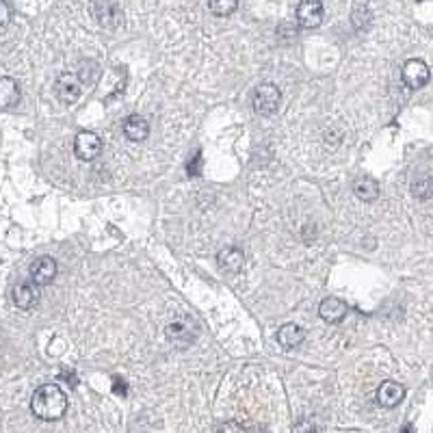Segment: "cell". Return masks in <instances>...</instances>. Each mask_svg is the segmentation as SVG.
Instances as JSON below:
<instances>
[{
	"mask_svg": "<svg viewBox=\"0 0 433 433\" xmlns=\"http://www.w3.org/2000/svg\"><path fill=\"white\" fill-rule=\"evenodd\" d=\"M303 340H305V332L299 325H295V323H288V325L277 329V342L282 345L284 349H295Z\"/></svg>",
	"mask_w": 433,
	"mask_h": 433,
	"instance_id": "9a60e30c",
	"label": "cell"
},
{
	"mask_svg": "<svg viewBox=\"0 0 433 433\" xmlns=\"http://www.w3.org/2000/svg\"><path fill=\"white\" fill-rule=\"evenodd\" d=\"M401 76H403V83L410 89H420L429 83V67L420 59H410L403 65Z\"/></svg>",
	"mask_w": 433,
	"mask_h": 433,
	"instance_id": "8992f818",
	"label": "cell"
},
{
	"mask_svg": "<svg viewBox=\"0 0 433 433\" xmlns=\"http://www.w3.org/2000/svg\"><path fill=\"white\" fill-rule=\"evenodd\" d=\"M347 310H349L347 303L342 299H338V297H327L319 305V314L327 323H340L347 317Z\"/></svg>",
	"mask_w": 433,
	"mask_h": 433,
	"instance_id": "8fae6325",
	"label": "cell"
},
{
	"mask_svg": "<svg viewBox=\"0 0 433 433\" xmlns=\"http://www.w3.org/2000/svg\"><path fill=\"white\" fill-rule=\"evenodd\" d=\"M98 74H100V69H98V63H95V61H83L81 67H79V74H76V76H79L81 85H83V83L91 85V83H95Z\"/></svg>",
	"mask_w": 433,
	"mask_h": 433,
	"instance_id": "d6986e66",
	"label": "cell"
},
{
	"mask_svg": "<svg viewBox=\"0 0 433 433\" xmlns=\"http://www.w3.org/2000/svg\"><path fill=\"white\" fill-rule=\"evenodd\" d=\"M102 149V141L95 133L83 131L74 139V154L81 161H93Z\"/></svg>",
	"mask_w": 433,
	"mask_h": 433,
	"instance_id": "5b68a950",
	"label": "cell"
},
{
	"mask_svg": "<svg viewBox=\"0 0 433 433\" xmlns=\"http://www.w3.org/2000/svg\"><path fill=\"white\" fill-rule=\"evenodd\" d=\"M124 135H126V139H131L135 143L145 141L147 135H149V124L139 115H131L128 119L124 121Z\"/></svg>",
	"mask_w": 433,
	"mask_h": 433,
	"instance_id": "4fadbf2b",
	"label": "cell"
},
{
	"mask_svg": "<svg viewBox=\"0 0 433 433\" xmlns=\"http://www.w3.org/2000/svg\"><path fill=\"white\" fill-rule=\"evenodd\" d=\"M95 18H98V22L102 24V27L115 29L117 24L121 22V11L115 3H111V0H98L95 3Z\"/></svg>",
	"mask_w": 433,
	"mask_h": 433,
	"instance_id": "7c38bea8",
	"label": "cell"
},
{
	"mask_svg": "<svg viewBox=\"0 0 433 433\" xmlns=\"http://www.w3.org/2000/svg\"><path fill=\"white\" fill-rule=\"evenodd\" d=\"M31 410L39 420H59L67 412V397L57 384H46L35 390Z\"/></svg>",
	"mask_w": 433,
	"mask_h": 433,
	"instance_id": "6da1fadb",
	"label": "cell"
},
{
	"mask_svg": "<svg viewBox=\"0 0 433 433\" xmlns=\"http://www.w3.org/2000/svg\"><path fill=\"white\" fill-rule=\"evenodd\" d=\"M412 193H414L416 197H420V199H427V197L431 195V175H429V173H422L420 180H416V182L412 185Z\"/></svg>",
	"mask_w": 433,
	"mask_h": 433,
	"instance_id": "ffe728a7",
	"label": "cell"
},
{
	"mask_svg": "<svg viewBox=\"0 0 433 433\" xmlns=\"http://www.w3.org/2000/svg\"><path fill=\"white\" fill-rule=\"evenodd\" d=\"M165 334H167V338H169L171 342H178V345L187 347V345H191V342L195 340L197 329H195V325H193L189 319L180 317V319H173V321L167 323Z\"/></svg>",
	"mask_w": 433,
	"mask_h": 433,
	"instance_id": "277c9868",
	"label": "cell"
},
{
	"mask_svg": "<svg viewBox=\"0 0 433 433\" xmlns=\"http://www.w3.org/2000/svg\"><path fill=\"white\" fill-rule=\"evenodd\" d=\"M325 18L321 0H301L297 5V22L301 29H317Z\"/></svg>",
	"mask_w": 433,
	"mask_h": 433,
	"instance_id": "3957f363",
	"label": "cell"
},
{
	"mask_svg": "<svg viewBox=\"0 0 433 433\" xmlns=\"http://www.w3.org/2000/svg\"><path fill=\"white\" fill-rule=\"evenodd\" d=\"M18 102H20L18 81L9 79V76H3V79H0V107L9 109V107H15Z\"/></svg>",
	"mask_w": 433,
	"mask_h": 433,
	"instance_id": "2e32d148",
	"label": "cell"
},
{
	"mask_svg": "<svg viewBox=\"0 0 433 433\" xmlns=\"http://www.w3.org/2000/svg\"><path fill=\"white\" fill-rule=\"evenodd\" d=\"M11 20V7L7 0H0V27H5Z\"/></svg>",
	"mask_w": 433,
	"mask_h": 433,
	"instance_id": "7402d4cb",
	"label": "cell"
},
{
	"mask_svg": "<svg viewBox=\"0 0 433 433\" xmlns=\"http://www.w3.org/2000/svg\"><path fill=\"white\" fill-rule=\"evenodd\" d=\"M113 381H115V392H117V394H119V392L126 394V384H124V381H121V379H113Z\"/></svg>",
	"mask_w": 433,
	"mask_h": 433,
	"instance_id": "603a6c76",
	"label": "cell"
},
{
	"mask_svg": "<svg viewBox=\"0 0 433 433\" xmlns=\"http://www.w3.org/2000/svg\"><path fill=\"white\" fill-rule=\"evenodd\" d=\"M279 102H282V93L271 83H262L253 91V111L260 115H273L279 109Z\"/></svg>",
	"mask_w": 433,
	"mask_h": 433,
	"instance_id": "7a4b0ae2",
	"label": "cell"
},
{
	"mask_svg": "<svg viewBox=\"0 0 433 433\" xmlns=\"http://www.w3.org/2000/svg\"><path fill=\"white\" fill-rule=\"evenodd\" d=\"M31 277L37 286H48L53 284V279L57 277V262L50 256H41L31 265Z\"/></svg>",
	"mask_w": 433,
	"mask_h": 433,
	"instance_id": "ba28073f",
	"label": "cell"
},
{
	"mask_svg": "<svg viewBox=\"0 0 433 433\" xmlns=\"http://www.w3.org/2000/svg\"><path fill=\"white\" fill-rule=\"evenodd\" d=\"M37 301H39V293H37L35 286H31V284H18L13 288V303L18 305L20 310L35 308Z\"/></svg>",
	"mask_w": 433,
	"mask_h": 433,
	"instance_id": "5bb4252c",
	"label": "cell"
},
{
	"mask_svg": "<svg viewBox=\"0 0 433 433\" xmlns=\"http://www.w3.org/2000/svg\"><path fill=\"white\" fill-rule=\"evenodd\" d=\"M295 429L301 431V429H319V427L314 422H299V425H295Z\"/></svg>",
	"mask_w": 433,
	"mask_h": 433,
	"instance_id": "cb8c5ba5",
	"label": "cell"
},
{
	"mask_svg": "<svg viewBox=\"0 0 433 433\" xmlns=\"http://www.w3.org/2000/svg\"><path fill=\"white\" fill-rule=\"evenodd\" d=\"M353 193H355V197L362 199V201H375V199L379 197V185H377L375 178L362 175V178H358V180H355Z\"/></svg>",
	"mask_w": 433,
	"mask_h": 433,
	"instance_id": "e0dca14e",
	"label": "cell"
},
{
	"mask_svg": "<svg viewBox=\"0 0 433 433\" xmlns=\"http://www.w3.org/2000/svg\"><path fill=\"white\" fill-rule=\"evenodd\" d=\"M403 397H405V388L397 384V381H384L377 390V403L381 407H386V410L397 407L403 401Z\"/></svg>",
	"mask_w": 433,
	"mask_h": 433,
	"instance_id": "9c48e42d",
	"label": "cell"
},
{
	"mask_svg": "<svg viewBox=\"0 0 433 433\" xmlns=\"http://www.w3.org/2000/svg\"><path fill=\"white\" fill-rule=\"evenodd\" d=\"M55 91H57V98L63 102V105H74L76 100L81 98V81L76 74H61L57 83H55Z\"/></svg>",
	"mask_w": 433,
	"mask_h": 433,
	"instance_id": "52a82bcc",
	"label": "cell"
},
{
	"mask_svg": "<svg viewBox=\"0 0 433 433\" xmlns=\"http://www.w3.org/2000/svg\"><path fill=\"white\" fill-rule=\"evenodd\" d=\"M239 7V0H208V9L217 18H227L232 15Z\"/></svg>",
	"mask_w": 433,
	"mask_h": 433,
	"instance_id": "ac0fdd59",
	"label": "cell"
},
{
	"mask_svg": "<svg viewBox=\"0 0 433 433\" xmlns=\"http://www.w3.org/2000/svg\"><path fill=\"white\" fill-rule=\"evenodd\" d=\"M187 171L189 175H199L201 173V154L195 152V156H191V161L187 163Z\"/></svg>",
	"mask_w": 433,
	"mask_h": 433,
	"instance_id": "44dd1931",
	"label": "cell"
},
{
	"mask_svg": "<svg viewBox=\"0 0 433 433\" xmlns=\"http://www.w3.org/2000/svg\"><path fill=\"white\" fill-rule=\"evenodd\" d=\"M217 265L221 271L225 273H239L245 265V256L239 247H223L219 253H217Z\"/></svg>",
	"mask_w": 433,
	"mask_h": 433,
	"instance_id": "30bf717a",
	"label": "cell"
}]
</instances>
